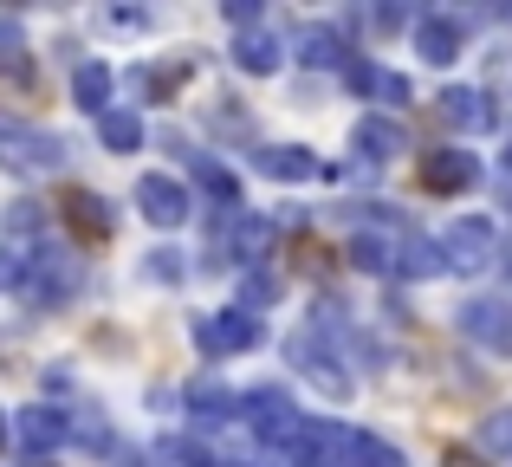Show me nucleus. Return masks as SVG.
Masks as SVG:
<instances>
[{
  "label": "nucleus",
  "mask_w": 512,
  "mask_h": 467,
  "mask_svg": "<svg viewBox=\"0 0 512 467\" xmlns=\"http://www.w3.org/2000/svg\"><path fill=\"white\" fill-rule=\"evenodd\" d=\"M0 163H7L13 176H59L65 169V137H52V130L26 124V117L0 111Z\"/></svg>",
  "instance_id": "1"
},
{
  "label": "nucleus",
  "mask_w": 512,
  "mask_h": 467,
  "mask_svg": "<svg viewBox=\"0 0 512 467\" xmlns=\"http://www.w3.org/2000/svg\"><path fill=\"white\" fill-rule=\"evenodd\" d=\"M78 279H85V266H78L72 247H39L33 260H20V279H13V292H20L26 305H39V312H46V305L72 299Z\"/></svg>",
  "instance_id": "2"
},
{
  "label": "nucleus",
  "mask_w": 512,
  "mask_h": 467,
  "mask_svg": "<svg viewBox=\"0 0 512 467\" xmlns=\"http://www.w3.org/2000/svg\"><path fill=\"white\" fill-rule=\"evenodd\" d=\"M240 416H247V429L260 435L266 448H292V455H299L305 429H312V422H305L299 409H292V396H286V390H247Z\"/></svg>",
  "instance_id": "3"
},
{
  "label": "nucleus",
  "mask_w": 512,
  "mask_h": 467,
  "mask_svg": "<svg viewBox=\"0 0 512 467\" xmlns=\"http://www.w3.org/2000/svg\"><path fill=\"white\" fill-rule=\"evenodd\" d=\"M331 331H338V318H325V331H318V325L292 331L286 357H292V364H299V370H305V377H312L325 396H338V403H344V396H350V377L338 370V351H331Z\"/></svg>",
  "instance_id": "4"
},
{
  "label": "nucleus",
  "mask_w": 512,
  "mask_h": 467,
  "mask_svg": "<svg viewBox=\"0 0 512 467\" xmlns=\"http://www.w3.org/2000/svg\"><path fill=\"white\" fill-rule=\"evenodd\" d=\"M441 260H448V273H487L500 260V228L480 221V215H461L441 234Z\"/></svg>",
  "instance_id": "5"
},
{
  "label": "nucleus",
  "mask_w": 512,
  "mask_h": 467,
  "mask_svg": "<svg viewBox=\"0 0 512 467\" xmlns=\"http://www.w3.org/2000/svg\"><path fill=\"white\" fill-rule=\"evenodd\" d=\"M195 344H201L208 357L253 351V344H260V318L240 312V305H227V312H214V318H195Z\"/></svg>",
  "instance_id": "6"
},
{
  "label": "nucleus",
  "mask_w": 512,
  "mask_h": 467,
  "mask_svg": "<svg viewBox=\"0 0 512 467\" xmlns=\"http://www.w3.org/2000/svg\"><path fill=\"white\" fill-rule=\"evenodd\" d=\"M461 331L493 357H512V299H467L461 305Z\"/></svg>",
  "instance_id": "7"
},
{
  "label": "nucleus",
  "mask_w": 512,
  "mask_h": 467,
  "mask_svg": "<svg viewBox=\"0 0 512 467\" xmlns=\"http://www.w3.org/2000/svg\"><path fill=\"white\" fill-rule=\"evenodd\" d=\"M137 215L150 228H182L188 221V189L175 176H143L137 182Z\"/></svg>",
  "instance_id": "8"
},
{
  "label": "nucleus",
  "mask_w": 512,
  "mask_h": 467,
  "mask_svg": "<svg viewBox=\"0 0 512 467\" xmlns=\"http://www.w3.org/2000/svg\"><path fill=\"white\" fill-rule=\"evenodd\" d=\"M253 169L273 176V182H318L325 176V163H318L305 143H260V150H253Z\"/></svg>",
  "instance_id": "9"
},
{
  "label": "nucleus",
  "mask_w": 512,
  "mask_h": 467,
  "mask_svg": "<svg viewBox=\"0 0 512 467\" xmlns=\"http://www.w3.org/2000/svg\"><path fill=\"white\" fill-rule=\"evenodd\" d=\"M441 117H448L454 130H474V137L500 124L493 98H487V91H474V85H448V91H441Z\"/></svg>",
  "instance_id": "10"
},
{
  "label": "nucleus",
  "mask_w": 512,
  "mask_h": 467,
  "mask_svg": "<svg viewBox=\"0 0 512 467\" xmlns=\"http://www.w3.org/2000/svg\"><path fill=\"white\" fill-rule=\"evenodd\" d=\"M13 435H20L33 455H52V448L72 435V416H59V409H46V403H33V409H20L13 416Z\"/></svg>",
  "instance_id": "11"
},
{
  "label": "nucleus",
  "mask_w": 512,
  "mask_h": 467,
  "mask_svg": "<svg viewBox=\"0 0 512 467\" xmlns=\"http://www.w3.org/2000/svg\"><path fill=\"white\" fill-rule=\"evenodd\" d=\"M240 403H247V396H234L227 390V383H188V409H195V429H221V422H234L240 416Z\"/></svg>",
  "instance_id": "12"
},
{
  "label": "nucleus",
  "mask_w": 512,
  "mask_h": 467,
  "mask_svg": "<svg viewBox=\"0 0 512 467\" xmlns=\"http://www.w3.org/2000/svg\"><path fill=\"white\" fill-rule=\"evenodd\" d=\"M350 143H357V156H370V163H396V156L409 150L396 117H363V124L350 130Z\"/></svg>",
  "instance_id": "13"
},
{
  "label": "nucleus",
  "mask_w": 512,
  "mask_h": 467,
  "mask_svg": "<svg viewBox=\"0 0 512 467\" xmlns=\"http://www.w3.org/2000/svg\"><path fill=\"white\" fill-rule=\"evenodd\" d=\"M474 176H480V163H474V156H461V150H435V156H422V189H435V195L467 189Z\"/></svg>",
  "instance_id": "14"
},
{
  "label": "nucleus",
  "mask_w": 512,
  "mask_h": 467,
  "mask_svg": "<svg viewBox=\"0 0 512 467\" xmlns=\"http://www.w3.org/2000/svg\"><path fill=\"white\" fill-rule=\"evenodd\" d=\"M234 59H240V72H279V65H286V39H279L273 26H247V33L234 39Z\"/></svg>",
  "instance_id": "15"
},
{
  "label": "nucleus",
  "mask_w": 512,
  "mask_h": 467,
  "mask_svg": "<svg viewBox=\"0 0 512 467\" xmlns=\"http://www.w3.org/2000/svg\"><path fill=\"white\" fill-rule=\"evenodd\" d=\"M415 52H422L428 65H454L461 59V20H441V13L415 20Z\"/></svg>",
  "instance_id": "16"
},
{
  "label": "nucleus",
  "mask_w": 512,
  "mask_h": 467,
  "mask_svg": "<svg viewBox=\"0 0 512 467\" xmlns=\"http://www.w3.org/2000/svg\"><path fill=\"white\" fill-rule=\"evenodd\" d=\"M344 72H350V85H357L363 98H383V104H409V78H402V72H389V65H370V59H350Z\"/></svg>",
  "instance_id": "17"
},
{
  "label": "nucleus",
  "mask_w": 512,
  "mask_h": 467,
  "mask_svg": "<svg viewBox=\"0 0 512 467\" xmlns=\"http://www.w3.org/2000/svg\"><path fill=\"white\" fill-rule=\"evenodd\" d=\"M72 98L78 104H85V111H111V65H98V59H85V65H78V72H72Z\"/></svg>",
  "instance_id": "18"
},
{
  "label": "nucleus",
  "mask_w": 512,
  "mask_h": 467,
  "mask_svg": "<svg viewBox=\"0 0 512 467\" xmlns=\"http://www.w3.org/2000/svg\"><path fill=\"white\" fill-rule=\"evenodd\" d=\"M98 137H104V150L130 156V150L143 143V117H137V111H124V104H111V111L98 117Z\"/></svg>",
  "instance_id": "19"
},
{
  "label": "nucleus",
  "mask_w": 512,
  "mask_h": 467,
  "mask_svg": "<svg viewBox=\"0 0 512 467\" xmlns=\"http://www.w3.org/2000/svg\"><path fill=\"white\" fill-rule=\"evenodd\" d=\"M396 273H409V279H435V273H448V260H441V240H402Z\"/></svg>",
  "instance_id": "20"
},
{
  "label": "nucleus",
  "mask_w": 512,
  "mask_h": 467,
  "mask_svg": "<svg viewBox=\"0 0 512 467\" xmlns=\"http://www.w3.org/2000/svg\"><path fill=\"white\" fill-rule=\"evenodd\" d=\"M299 59L305 65H344L338 33H331V26H305V33H299Z\"/></svg>",
  "instance_id": "21"
},
{
  "label": "nucleus",
  "mask_w": 512,
  "mask_h": 467,
  "mask_svg": "<svg viewBox=\"0 0 512 467\" xmlns=\"http://www.w3.org/2000/svg\"><path fill=\"white\" fill-rule=\"evenodd\" d=\"M350 467H409V461H402V448H389L383 435L357 429V455H350Z\"/></svg>",
  "instance_id": "22"
},
{
  "label": "nucleus",
  "mask_w": 512,
  "mask_h": 467,
  "mask_svg": "<svg viewBox=\"0 0 512 467\" xmlns=\"http://www.w3.org/2000/svg\"><path fill=\"white\" fill-rule=\"evenodd\" d=\"M0 72L26 78V39H20V20H7V13H0Z\"/></svg>",
  "instance_id": "23"
},
{
  "label": "nucleus",
  "mask_w": 512,
  "mask_h": 467,
  "mask_svg": "<svg viewBox=\"0 0 512 467\" xmlns=\"http://www.w3.org/2000/svg\"><path fill=\"white\" fill-rule=\"evenodd\" d=\"M72 221H78L85 234H111V228H117V221H111V208H104L98 195H85V189L72 195Z\"/></svg>",
  "instance_id": "24"
},
{
  "label": "nucleus",
  "mask_w": 512,
  "mask_h": 467,
  "mask_svg": "<svg viewBox=\"0 0 512 467\" xmlns=\"http://www.w3.org/2000/svg\"><path fill=\"white\" fill-rule=\"evenodd\" d=\"M350 266H363V273H389V240H376V234H357L350 240Z\"/></svg>",
  "instance_id": "25"
},
{
  "label": "nucleus",
  "mask_w": 512,
  "mask_h": 467,
  "mask_svg": "<svg viewBox=\"0 0 512 467\" xmlns=\"http://www.w3.org/2000/svg\"><path fill=\"white\" fill-rule=\"evenodd\" d=\"M195 182H201L208 195H221L227 208H240V195H234V176H227V169L214 163V156H195Z\"/></svg>",
  "instance_id": "26"
},
{
  "label": "nucleus",
  "mask_w": 512,
  "mask_h": 467,
  "mask_svg": "<svg viewBox=\"0 0 512 467\" xmlns=\"http://www.w3.org/2000/svg\"><path fill=\"white\" fill-rule=\"evenodd\" d=\"M480 448H487V455H512V409H493V416L480 422Z\"/></svg>",
  "instance_id": "27"
},
{
  "label": "nucleus",
  "mask_w": 512,
  "mask_h": 467,
  "mask_svg": "<svg viewBox=\"0 0 512 467\" xmlns=\"http://www.w3.org/2000/svg\"><path fill=\"white\" fill-rule=\"evenodd\" d=\"M156 461H163V467H227V461L201 455L195 442H163V448H156Z\"/></svg>",
  "instance_id": "28"
},
{
  "label": "nucleus",
  "mask_w": 512,
  "mask_h": 467,
  "mask_svg": "<svg viewBox=\"0 0 512 467\" xmlns=\"http://www.w3.org/2000/svg\"><path fill=\"white\" fill-rule=\"evenodd\" d=\"M273 299H279V279L253 266V273H247V286H240V312H253V305H273Z\"/></svg>",
  "instance_id": "29"
},
{
  "label": "nucleus",
  "mask_w": 512,
  "mask_h": 467,
  "mask_svg": "<svg viewBox=\"0 0 512 467\" xmlns=\"http://www.w3.org/2000/svg\"><path fill=\"white\" fill-rule=\"evenodd\" d=\"M150 273L175 286V279H182V253H175V247H156V253H150Z\"/></svg>",
  "instance_id": "30"
},
{
  "label": "nucleus",
  "mask_w": 512,
  "mask_h": 467,
  "mask_svg": "<svg viewBox=\"0 0 512 467\" xmlns=\"http://www.w3.org/2000/svg\"><path fill=\"white\" fill-rule=\"evenodd\" d=\"M0 448H7V409H0Z\"/></svg>",
  "instance_id": "31"
},
{
  "label": "nucleus",
  "mask_w": 512,
  "mask_h": 467,
  "mask_svg": "<svg viewBox=\"0 0 512 467\" xmlns=\"http://www.w3.org/2000/svg\"><path fill=\"white\" fill-rule=\"evenodd\" d=\"M117 467H143V461H137V455H124V461H117Z\"/></svg>",
  "instance_id": "32"
},
{
  "label": "nucleus",
  "mask_w": 512,
  "mask_h": 467,
  "mask_svg": "<svg viewBox=\"0 0 512 467\" xmlns=\"http://www.w3.org/2000/svg\"><path fill=\"white\" fill-rule=\"evenodd\" d=\"M506 169H512V143H506Z\"/></svg>",
  "instance_id": "33"
}]
</instances>
